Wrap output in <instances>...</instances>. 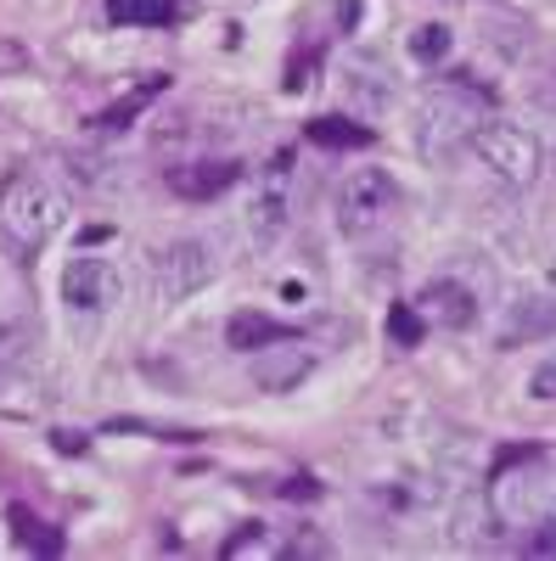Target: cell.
<instances>
[{
    "label": "cell",
    "mask_w": 556,
    "mask_h": 561,
    "mask_svg": "<svg viewBox=\"0 0 556 561\" xmlns=\"http://www.w3.org/2000/svg\"><path fill=\"white\" fill-rule=\"evenodd\" d=\"M394 337H399V343H416V320H410L405 309H394Z\"/></svg>",
    "instance_id": "cell-21"
},
{
    "label": "cell",
    "mask_w": 556,
    "mask_h": 561,
    "mask_svg": "<svg viewBox=\"0 0 556 561\" xmlns=\"http://www.w3.org/2000/svg\"><path fill=\"white\" fill-rule=\"evenodd\" d=\"M529 393H534V399H556V359L534 370V382H529Z\"/></svg>",
    "instance_id": "cell-20"
},
{
    "label": "cell",
    "mask_w": 556,
    "mask_h": 561,
    "mask_svg": "<svg viewBox=\"0 0 556 561\" xmlns=\"http://www.w3.org/2000/svg\"><path fill=\"white\" fill-rule=\"evenodd\" d=\"M545 280H551V287H556V253H551V264H545Z\"/></svg>",
    "instance_id": "cell-22"
},
{
    "label": "cell",
    "mask_w": 556,
    "mask_h": 561,
    "mask_svg": "<svg viewBox=\"0 0 556 561\" xmlns=\"http://www.w3.org/2000/svg\"><path fill=\"white\" fill-rule=\"evenodd\" d=\"M214 275H219V259L197 237H180V242H169V248L152 253V287H158L163 304H185L192 293H203Z\"/></svg>",
    "instance_id": "cell-6"
},
{
    "label": "cell",
    "mask_w": 556,
    "mask_h": 561,
    "mask_svg": "<svg viewBox=\"0 0 556 561\" xmlns=\"http://www.w3.org/2000/svg\"><path fill=\"white\" fill-rule=\"evenodd\" d=\"M225 556H230V561H237V556H275V545L264 539V528H259V523H248V534L230 539V545H225Z\"/></svg>",
    "instance_id": "cell-19"
},
{
    "label": "cell",
    "mask_w": 556,
    "mask_h": 561,
    "mask_svg": "<svg viewBox=\"0 0 556 561\" xmlns=\"http://www.w3.org/2000/svg\"><path fill=\"white\" fill-rule=\"evenodd\" d=\"M225 337H230V348H270V343H282L287 332H282V325H275V320H264V314H230V325H225Z\"/></svg>",
    "instance_id": "cell-14"
},
{
    "label": "cell",
    "mask_w": 556,
    "mask_h": 561,
    "mask_svg": "<svg viewBox=\"0 0 556 561\" xmlns=\"http://www.w3.org/2000/svg\"><path fill=\"white\" fill-rule=\"evenodd\" d=\"M248 370H253V382H259L264 393H293L309 370H315V354H309V348H293V343L282 337V343L259 348Z\"/></svg>",
    "instance_id": "cell-11"
},
{
    "label": "cell",
    "mask_w": 556,
    "mask_h": 561,
    "mask_svg": "<svg viewBox=\"0 0 556 561\" xmlns=\"http://www.w3.org/2000/svg\"><path fill=\"white\" fill-rule=\"evenodd\" d=\"M484 124V102L467 84H439L433 96L416 107V152L422 158H450L455 147H473V135Z\"/></svg>",
    "instance_id": "cell-2"
},
{
    "label": "cell",
    "mask_w": 556,
    "mask_h": 561,
    "mask_svg": "<svg viewBox=\"0 0 556 561\" xmlns=\"http://www.w3.org/2000/svg\"><path fill=\"white\" fill-rule=\"evenodd\" d=\"M107 18L118 28H158L174 18V0H107Z\"/></svg>",
    "instance_id": "cell-15"
},
{
    "label": "cell",
    "mask_w": 556,
    "mask_h": 561,
    "mask_svg": "<svg viewBox=\"0 0 556 561\" xmlns=\"http://www.w3.org/2000/svg\"><path fill=\"white\" fill-rule=\"evenodd\" d=\"M473 152H478V163H484L495 180L518 185V192H523V185H534L540 169H545L540 135H534L529 124H506V118H484V124H478Z\"/></svg>",
    "instance_id": "cell-3"
},
{
    "label": "cell",
    "mask_w": 556,
    "mask_h": 561,
    "mask_svg": "<svg viewBox=\"0 0 556 561\" xmlns=\"http://www.w3.org/2000/svg\"><path fill=\"white\" fill-rule=\"evenodd\" d=\"M225 185H237V163H225V158H208V163H174L169 169V192L185 197V203H208L219 197Z\"/></svg>",
    "instance_id": "cell-12"
},
{
    "label": "cell",
    "mask_w": 556,
    "mask_h": 561,
    "mask_svg": "<svg viewBox=\"0 0 556 561\" xmlns=\"http://www.w3.org/2000/svg\"><path fill=\"white\" fill-rule=\"evenodd\" d=\"M444 51H450V28L444 23H422V28L410 34V57L416 62H439Z\"/></svg>",
    "instance_id": "cell-18"
},
{
    "label": "cell",
    "mask_w": 556,
    "mask_h": 561,
    "mask_svg": "<svg viewBox=\"0 0 556 561\" xmlns=\"http://www.w3.org/2000/svg\"><path fill=\"white\" fill-rule=\"evenodd\" d=\"M7 517H12V534H18V545H29L34 556H57V550H63V534H57L52 523H39L29 505H12Z\"/></svg>",
    "instance_id": "cell-16"
},
{
    "label": "cell",
    "mask_w": 556,
    "mask_h": 561,
    "mask_svg": "<svg viewBox=\"0 0 556 561\" xmlns=\"http://www.w3.org/2000/svg\"><path fill=\"white\" fill-rule=\"evenodd\" d=\"M63 219H68V208L45 180L12 174L0 185V237L12 242V253H39L63 230Z\"/></svg>",
    "instance_id": "cell-1"
},
{
    "label": "cell",
    "mask_w": 556,
    "mask_h": 561,
    "mask_svg": "<svg viewBox=\"0 0 556 561\" xmlns=\"http://www.w3.org/2000/svg\"><path fill=\"white\" fill-rule=\"evenodd\" d=\"M540 337H556V293L523 298L512 314H506V325H500V348H512V343H540Z\"/></svg>",
    "instance_id": "cell-13"
},
{
    "label": "cell",
    "mask_w": 556,
    "mask_h": 561,
    "mask_svg": "<svg viewBox=\"0 0 556 561\" xmlns=\"http://www.w3.org/2000/svg\"><path fill=\"white\" fill-rule=\"evenodd\" d=\"M287 214H293V158L282 152V158H270L248 185V219H242L248 248H270L287 230Z\"/></svg>",
    "instance_id": "cell-5"
},
{
    "label": "cell",
    "mask_w": 556,
    "mask_h": 561,
    "mask_svg": "<svg viewBox=\"0 0 556 561\" xmlns=\"http://www.w3.org/2000/svg\"><path fill=\"white\" fill-rule=\"evenodd\" d=\"M399 208V180L388 169H349L332 192V214H338V230L343 237H371L383 230Z\"/></svg>",
    "instance_id": "cell-4"
},
{
    "label": "cell",
    "mask_w": 556,
    "mask_h": 561,
    "mask_svg": "<svg viewBox=\"0 0 556 561\" xmlns=\"http://www.w3.org/2000/svg\"><path fill=\"white\" fill-rule=\"evenodd\" d=\"M118 298H124V275L113 270V259H97V253L68 259V270H63V304H68V309H79V314H107Z\"/></svg>",
    "instance_id": "cell-7"
},
{
    "label": "cell",
    "mask_w": 556,
    "mask_h": 561,
    "mask_svg": "<svg viewBox=\"0 0 556 561\" xmlns=\"http://www.w3.org/2000/svg\"><path fill=\"white\" fill-rule=\"evenodd\" d=\"M416 314H422V325H439V332H467L478 320V298L461 280H428L416 293Z\"/></svg>",
    "instance_id": "cell-8"
},
{
    "label": "cell",
    "mask_w": 556,
    "mask_h": 561,
    "mask_svg": "<svg viewBox=\"0 0 556 561\" xmlns=\"http://www.w3.org/2000/svg\"><path fill=\"white\" fill-rule=\"evenodd\" d=\"M500 528H506V517L495 511L489 489L461 494V500H455V511H450V545H455V550H484V545H495V539H500Z\"/></svg>",
    "instance_id": "cell-9"
},
{
    "label": "cell",
    "mask_w": 556,
    "mask_h": 561,
    "mask_svg": "<svg viewBox=\"0 0 556 561\" xmlns=\"http://www.w3.org/2000/svg\"><path fill=\"white\" fill-rule=\"evenodd\" d=\"M34 343H39V325H34L29 304L0 298V388H7V382L18 377V370L29 365Z\"/></svg>",
    "instance_id": "cell-10"
},
{
    "label": "cell",
    "mask_w": 556,
    "mask_h": 561,
    "mask_svg": "<svg viewBox=\"0 0 556 561\" xmlns=\"http://www.w3.org/2000/svg\"><path fill=\"white\" fill-rule=\"evenodd\" d=\"M309 140H320V147H365L371 129H354V124H343V118H315V124H309Z\"/></svg>",
    "instance_id": "cell-17"
}]
</instances>
